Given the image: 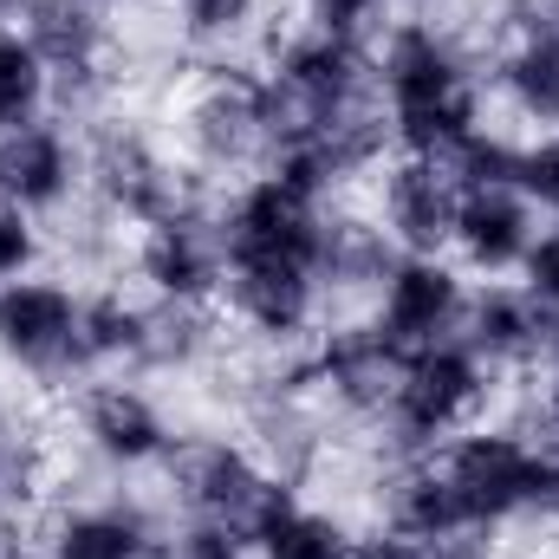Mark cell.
<instances>
[{
  "label": "cell",
  "instance_id": "obj_28",
  "mask_svg": "<svg viewBox=\"0 0 559 559\" xmlns=\"http://www.w3.org/2000/svg\"><path fill=\"white\" fill-rule=\"evenodd\" d=\"M514 189L540 209V222H559V131H521Z\"/></svg>",
  "mask_w": 559,
  "mask_h": 559
},
{
  "label": "cell",
  "instance_id": "obj_10",
  "mask_svg": "<svg viewBox=\"0 0 559 559\" xmlns=\"http://www.w3.org/2000/svg\"><path fill=\"white\" fill-rule=\"evenodd\" d=\"M124 274L143 299H169V306H215L222 280H228V248L215 235V195L163 215L124 241Z\"/></svg>",
  "mask_w": 559,
  "mask_h": 559
},
{
  "label": "cell",
  "instance_id": "obj_23",
  "mask_svg": "<svg viewBox=\"0 0 559 559\" xmlns=\"http://www.w3.org/2000/svg\"><path fill=\"white\" fill-rule=\"evenodd\" d=\"M254 559H358V527L286 481L254 521Z\"/></svg>",
  "mask_w": 559,
  "mask_h": 559
},
{
  "label": "cell",
  "instance_id": "obj_4",
  "mask_svg": "<svg viewBox=\"0 0 559 559\" xmlns=\"http://www.w3.org/2000/svg\"><path fill=\"white\" fill-rule=\"evenodd\" d=\"M261 85H267V111H274V143L325 131L365 105H378V72H371V39L352 33H319V26H286L267 33V59H261Z\"/></svg>",
  "mask_w": 559,
  "mask_h": 559
},
{
  "label": "cell",
  "instance_id": "obj_33",
  "mask_svg": "<svg viewBox=\"0 0 559 559\" xmlns=\"http://www.w3.org/2000/svg\"><path fill=\"white\" fill-rule=\"evenodd\" d=\"M534 378L559 391V312H547V345H540V371Z\"/></svg>",
  "mask_w": 559,
  "mask_h": 559
},
{
  "label": "cell",
  "instance_id": "obj_1",
  "mask_svg": "<svg viewBox=\"0 0 559 559\" xmlns=\"http://www.w3.org/2000/svg\"><path fill=\"white\" fill-rule=\"evenodd\" d=\"M378 105L391 118V143L411 156H455L488 124V52L442 13L384 20L371 33Z\"/></svg>",
  "mask_w": 559,
  "mask_h": 559
},
{
  "label": "cell",
  "instance_id": "obj_6",
  "mask_svg": "<svg viewBox=\"0 0 559 559\" xmlns=\"http://www.w3.org/2000/svg\"><path fill=\"white\" fill-rule=\"evenodd\" d=\"M156 481H163L169 514H215V521H241L248 534L267 514V501L286 488L241 429H182Z\"/></svg>",
  "mask_w": 559,
  "mask_h": 559
},
{
  "label": "cell",
  "instance_id": "obj_16",
  "mask_svg": "<svg viewBox=\"0 0 559 559\" xmlns=\"http://www.w3.org/2000/svg\"><path fill=\"white\" fill-rule=\"evenodd\" d=\"M455 209H462V182L442 156L391 150L371 176V222L391 235L397 254H449Z\"/></svg>",
  "mask_w": 559,
  "mask_h": 559
},
{
  "label": "cell",
  "instance_id": "obj_5",
  "mask_svg": "<svg viewBox=\"0 0 559 559\" xmlns=\"http://www.w3.org/2000/svg\"><path fill=\"white\" fill-rule=\"evenodd\" d=\"M202 195L209 189H195L169 131H150L143 118H124V111H105L85 124V202L111 215L124 235H138Z\"/></svg>",
  "mask_w": 559,
  "mask_h": 559
},
{
  "label": "cell",
  "instance_id": "obj_13",
  "mask_svg": "<svg viewBox=\"0 0 559 559\" xmlns=\"http://www.w3.org/2000/svg\"><path fill=\"white\" fill-rule=\"evenodd\" d=\"M0 202L33 222H59L85 202V131L59 111L0 131Z\"/></svg>",
  "mask_w": 559,
  "mask_h": 559
},
{
  "label": "cell",
  "instance_id": "obj_19",
  "mask_svg": "<svg viewBox=\"0 0 559 559\" xmlns=\"http://www.w3.org/2000/svg\"><path fill=\"white\" fill-rule=\"evenodd\" d=\"M397 267V248L391 235L371 222V209H345L332 202L325 222H319V241H312V280L325 293V312L332 319H352V312H371L384 274Z\"/></svg>",
  "mask_w": 559,
  "mask_h": 559
},
{
  "label": "cell",
  "instance_id": "obj_15",
  "mask_svg": "<svg viewBox=\"0 0 559 559\" xmlns=\"http://www.w3.org/2000/svg\"><path fill=\"white\" fill-rule=\"evenodd\" d=\"M325 209L332 202L286 189L274 169H254L215 195V235H222L228 261H306L312 267V241H319Z\"/></svg>",
  "mask_w": 559,
  "mask_h": 559
},
{
  "label": "cell",
  "instance_id": "obj_32",
  "mask_svg": "<svg viewBox=\"0 0 559 559\" xmlns=\"http://www.w3.org/2000/svg\"><path fill=\"white\" fill-rule=\"evenodd\" d=\"M0 559H39V527L26 508H0Z\"/></svg>",
  "mask_w": 559,
  "mask_h": 559
},
{
  "label": "cell",
  "instance_id": "obj_17",
  "mask_svg": "<svg viewBox=\"0 0 559 559\" xmlns=\"http://www.w3.org/2000/svg\"><path fill=\"white\" fill-rule=\"evenodd\" d=\"M468 286L449 254H397V267L384 274L378 299H371V325L397 345V352H423V345H442L462 332V312H468Z\"/></svg>",
  "mask_w": 559,
  "mask_h": 559
},
{
  "label": "cell",
  "instance_id": "obj_30",
  "mask_svg": "<svg viewBox=\"0 0 559 559\" xmlns=\"http://www.w3.org/2000/svg\"><path fill=\"white\" fill-rule=\"evenodd\" d=\"M299 26H319V33H352V39H371L384 26L378 0H286Z\"/></svg>",
  "mask_w": 559,
  "mask_h": 559
},
{
  "label": "cell",
  "instance_id": "obj_25",
  "mask_svg": "<svg viewBox=\"0 0 559 559\" xmlns=\"http://www.w3.org/2000/svg\"><path fill=\"white\" fill-rule=\"evenodd\" d=\"M176 26V39L195 52V59H235L248 39L267 33V13L274 0H156Z\"/></svg>",
  "mask_w": 559,
  "mask_h": 559
},
{
  "label": "cell",
  "instance_id": "obj_3",
  "mask_svg": "<svg viewBox=\"0 0 559 559\" xmlns=\"http://www.w3.org/2000/svg\"><path fill=\"white\" fill-rule=\"evenodd\" d=\"M495 397H501V378L462 338L404 352V371H397V391H391L384 417L365 429L371 436V455L378 462L436 455L449 436H462V429H475V423L488 417Z\"/></svg>",
  "mask_w": 559,
  "mask_h": 559
},
{
  "label": "cell",
  "instance_id": "obj_11",
  "mask_svg": "<svg viewBox=\"0 0 559 559\" xmlns=\"http://www.w3.org/2000/svg\"><path fill=\"white\" fill-rule=\"evenodd\" d=\"M534 455H540V442H527L514 423H495V417H481L475 429H462V436H449L436 449V462H442L462 514L475 521V534H508V527L527 521Z\"/></svg>",
  "mask_w": 559,
  "mask_h": 559
},
{
  "label": "cell",
  "instance_id": "obj_20",
  "mask_svg": "<svg viewBox=\"0 0 559 559\" xmlns=\"http://www.w3.org/2000/svg\"><path fill=\"white\" fill-rule=\"evenodd\" d=\"M534 235H540V209L514 182H481V189H462L449 261L468 280H514Z\"/></svg>",
  "mask_w": 559,
  "mask_h": 559
},
{
  "label": "cell",
  "instance_id": "obj_24",
  "mask_svg": "<svg viewBox=\"0 0 559 559\" xmlns=\"http://www.w3.org/2000/svg\"><path fill=\"white\" fill-rule=\"evenodd\" d=\"M143 299L138 286H85V319H79V345H85V378H138L143 358Z\"/></svg>",
  "mask_w": 559,
  "mask_h": 559
},
{
  "label": "cell",
  "instance_id": "obj_8",
  "mask_svg": "<svg viewBox=\"0 0 559 559\" xmlns=\"http://www.w3.org/2000/svg\"><path fill=\"white\" fill-rule=\"evenodd\" d=\"M85 286L66 274H20L0 280V365L26 384H85Z\"/></svg>",
  "mask_w": 559,
  "mask_h": 559
},
{
  "label": "cell",
  "instance_id": "obj_12",
  "mask_svg": "<svg viewBox=\"0 0 559 559\" xmlns=\"http://www.w3.org/2000/svg\"><path fill=\"white\" fill-rule=\"evenodd\" d=\"M215 306L261 352H306L319 338V325L332 319L306 261H228Z\"/></svg>",
  "mask_w": 559,
  "mask_h": 559
},
{
  "label": "cell",
  "instance_id": "obj_36",
  "mask_svg": "<svg viewBox=\"0 0 559 559\" xmlns=\"http://www.w3.org/2000/svg\"><path fill=\"white\" fill-rule=\"evenodd\" d=\"M105 7H131V0H105Z\"/></svg>",
  "mask_w": 559,
  "mask_h": 559
},
{
  "label": "cell",
  "instance_id": "obj_18",
  "mask_svg": "<svg viewBox=\"0 0 559 559\" xmlns=\"http://www.w3.org/2000/svg\"><path fill=\"white\" fill-rule=\"evenodd\" d=\"M501 384H527L540 371V345H547V306L521 286V280H475L468 286V312L455 332Z\"/></svg>",
  "mask_w": 559,
  "mask_h": 559
},
{
  "label": "cell",
  "instance_id": "obj_14",
  "mask_svg": "<svg viewBox=\"0 0 559 559\" xmlns=\"http://www.w3.org/2000/svg\"><path fill=\"white\" fill-rule=\"evenodd\" d=\"M163 540H169V508L131 488L66 495L39 521V559H163Z\"/></svg>",
  "mask_w": 559,
  "mask_h": 559
},
{
  "label": "cell",
  "instance_id": "obj_35",
  "mask_svg": "<svg viewBox=\"0 0 559 559\" xmlns=\"http://www.w3.org/2000/svg\"><path fill=\"white\" fill-rule=\"evenodd\" d=\"M33 0H0V26H20V13H26Z\"/></svg>",
  "mask_w": 559,
  "mask_h": 559
},
{
  "label": "cell",
  "instance_id": "obj_26",
  "mask_svg": "<svg viewBox=\"0 0 559 559\" xmlns=\"http://www.w3.org/2000/svg\"><path fill=\"white\" fill-rule=\"evenodd\" d=\"M39 111H52V72L39 66V52L26 46L20 26H0V131L26 124Z\"/></svg>",
  "mask_w": 559,
  "mask_h": 559
},
{
  "label": "cell",
  "instance_id": "obj_34",
  "mask_svg": "<svg viewBox=\"0 0 559 559\" xmlns=\"http://www.w3.org/2000/svg\"><path fill=\"white\" fill-rule=\"evenodd\" d=\"M442 0H378V13L384 20H411V13H436Z\"/></svg>",
  "mask_w": 559,
  "mask_h": 559
},
{
  "label": "cell",
  "instance_id": "obj_2",
  "mask_svg": "<svg viewBox=\"0 0 559 559\" xmlns=\"http://www.w3.org/2000/svg\"><path fill=\"white\" fill-rule=\"evenodd\" d=\"M169 143L182 156V169L195 176V189H235L241 176L267 169L274 156V111H267V85L261 66L248 59H202L176 105H169Z\"/></svg>",
  "mask_w": 559,
  "mask_h": 559
},
{
  "label": "cell",
  "instance_id": "obj_31",
  "mask_svg": "<svg viewBox=\"0 0 559 559\" xmlns=\"http://www.w3.org/2000/svg\"><path fill=\"white\" fill-rule=\"evenodd\" d=\"M514 280H521L547 312H559V222H540V235H534V248H527V261H521Z\"/></svg>",
  "mask_w": 559,
  "mask_h": 559
},
{
  "label": "cell",
  "instance_id": "obj_22",
  "mask_svg": "<svg viewBox=\"0 0 559 559\" xmlns=\"http://www.w3.org/2000/svg\"><path fill=\"white\" fill-rule=\"evenodd\" d=\"M228 358V319L222 306H169V299H150L143 312V358L138 378H202Z\"/></svg>",
  "mask_w": 559,
  "mask_h": 559
},
{
  "label": "cell",
  "instance_id": "obj_29",
  "mask_svg": "<svg viewBox=\"0 0 559 559\" xmlns=\"http://www.w3.org/2000/svg\"><path fill=\"white\" fill-rule=\"evenodd\" d=\"M46 267V222H33L26 209L0 202V280L39 274Z\"/></svg>",
  "mask_w": 559,
  "mask_h": 559
},
{
  "label": "cell",
  "instance_id": "obj_7",
  "mask_svg": "<svg viewBox=\"0 0 559 559\" xmlns=\"http://www.w3.org/2000/svg\"><path fill=\"white\" fill-rule=\"evenodd\" d=\"M176 436H182V423H176V411L163 404V391L150 378L118 371V378H85L72 391V442L111 481L156 475Z\"/></svg>",
  "mask_w": 559,
  "mask_h": 559
},
{
  "label": "cell",
  "instance_id": "obj_27",
  "mask_svg": "<svg viewBox=\"0 0 559 559\" xmlns=\"http://www.w3.org/2000/svg\"><path fill=\"white\" fill-rule=\"evenodd\" d=\"M163 559H254V534L215 514H169Z\"/></svg>",
  "mask_w": 559,
  "mask_h": 559
},
{
  "label": "cell",
  "instance_id": "obj_21",
  "mask_svg": "<svg viewBox=\"0 0 559 559\" xmlns=\"http://www.w3.org/2000/svg\"><path fill=\"white\" fill-rule=\"evenodd\" d=\"M488 98L521 131H559V33H508L488 46Z\"/></svg>",
  "mask_w": 559,
  "mask_h": 559
},
{
  "label": "cell",
  "instance_id": "obj_9",
  "mask_svg": "<svg viewBox=\"0 0 559 559\" xmlns=\"http://www.w3.org/2000/svg\"><path fill=\"white\" fill-rule=\"evenodd\" d=\"M397 371H404V352L371 325V312L325 319L319 338L306 345V391L345 429H371L384 417V404L397 391Z\"/></svg>",
  "mask_w": 559,
  "mask_h": 559
}]
</instances>
